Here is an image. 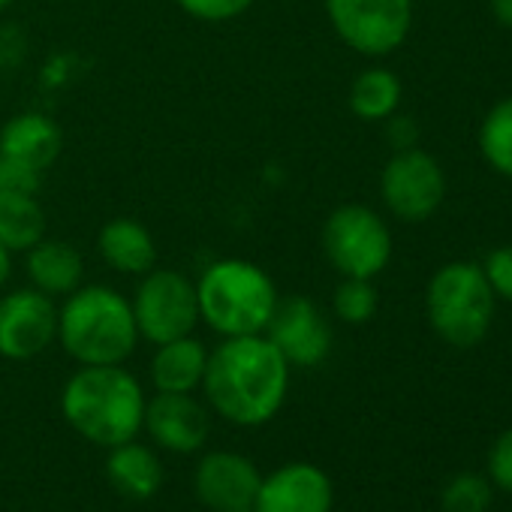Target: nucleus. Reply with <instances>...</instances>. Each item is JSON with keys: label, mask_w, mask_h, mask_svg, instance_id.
I'll return each mask as SVG.
<instances>
[{"label": "nucleus", "mask_w": 512, "mask_h": 512, "mask_svg": "<svg viewBox=\"0 0 512 512\" xmlns=\"http://www.w3.org/2000/svg\"><path fill=\"white\" fill-rule=\"evenodd\" d=\"M482 275H485L491 293L500 302H509L512 305V241L488 250L485 263H482Z\"/></svg>", "instance_id": "nucleus-26"}, {"label": "nucleus", "mask_w": 512, "mask_h": 512, "mask_svg": "<svg viewBox=\"0 0 512 512\" xmlns=\"http://www.w3.org/2000/svg\"><path fill=\"white\" fill-rule=\"evenodd\" d=\"M290 368H314L332 353V326L308 296H281L263 332Z\"/></svg>", "instance_id": "nucleus-11"}, {"label": "nucleus", "mask_w": 512, "mask_h": 512, "mask_svg": "<svg viewBox=\"0 0 512 512\" xmlns=\"http://www.w3.org/2000/svg\"><path fill=\"white\" fill-rule=\"evenodd\" d=\"M139 341L130 299L109 284H82L58 305V344L76 365H124Z\"/></svg>", "instance_id": "nucleus-3"}, {"label": "nucleus", "mask_w": 512, "mask_h": 512, "mask_svg": "<svg viewBox=\"0 0 512 512\" xmlns=\"http://www.w3.org/2000/svg\"><path fill=\"white\" fill-rule=\"evenodd\" d=\"M476 142H479V154L482 160L503 178L512 181V94L497 100L482 124H479V133H476Z\"/></svg>", "instance_id": "nucleus-22"}, {"label": "nucleus", "mask_w": 512, "mask_h": 512, "mask_svg": "<svg viewBox=\"0 0 512 512\" xmlns=\"http://www.w3.org/2000/svg\"><path fill=\"white\" fill-rule=\"evenodd\" d=\"M488 476L500 491L512 494V428L503 431L488 452Z\"/></svg>", "instance_id": "nucleus-27"}, {"label": "nucleus", "mask_w": 512, "mask_h": 512, "mask_svg": "<svg viewBox=\"0 0 512 512\" xmlns=\"http://www.w3.org/2000/svg\"><path fill=\"white\" fill-rule=\"evenodd\" d=\"M205 365H208V347L193 332V335L157 344L154 359H151V383L157 392L193 395L196 389H202Z\"/></svg>", "instance_id": "nucleus-18"}, {"label": "nucleus", "mask_w": 512, "mask_h": 512, "mask_svg": "<svg viewBox=\"0 0 512 512\" xmlns=\"http://www.w3.org/2000/svg\"><path fill=\"white\" fill-rule=\"evenodd\" d=\"M64 133L46 112H19L0 127V166L43 178L61 157Z\"/></svg>", "instance_id": "nucleus-12"}, {"label": "nucleus", "mask_w": 512, "mask_h": 512, "mask_svg": "<svg viewBox=\"0 0 512 512\" xmlns=\"http://www.w3.org/2000/svg\"><path fill=\"white\" fill-rule=\"evenodd\" d=\"M386 124V136H389V145L395 148V151H401V148H413L416 142H419V127H416V121L413 118H407V115H392L389 121H383Z\"/></svg>", "instance_id": "nucleus-28"}, {"label": "nucleus", "mask_w": 512, "mask_h": 512, "mask_svg": "<svg viewBox=\"0 0 512 512\" xmlns=\"http://www.w3.org/2000/svg\"><path fill=\"white\" fill-rule=\"evenodd\" d=\"M497 296L491 293L482 266L470 260H452L440 266L425 290V314L434 335L458 350L485 341L494 323Z\"/></svg>", "instance_id": "nucleus-5"}, {"label": "nucleus", "mask_w": 512, "mask_h": 512, "mask_svg": "<svg viewBox=\"0 0 512 512\" xmlns=\"http://www.w3.org/2000/svg\"><path fill=\"white\" fill-rule=\"evenodd\" d=\"M10 4H13V0H0V13H4V10H7Z\"/></svg>", "instance_id": "nucleus-31"}, {"label": "nucleus", "mask_w": 512, "mask_h": 512, "mask_svg": "<svg viewBox=\"0 0 512 512\" xmlns=\"http://www.w3.org/2000/svg\"><path fill=\"white\" fill-rule=\"evenodd\" d=\"M491 482L476 473H458L440 494L443 512H488L491 506Z\"/></svg>", "instance_id": "nucleus-24"}, {"label": "nucleus", "mask_w": 512, "mask_h": 512, "mask_svg": "<svg viewBox=\"0 0 512 512\" xmlns=\"http://www.w3.org/2000/svg\"><path fill=\"white\" fill-rule=\"evenodd\" d=\"M263 476L256 464L238 452H208L196 467V497L211 512H250Z\"/></svg>", "instance_id": "nucleus-13"}, {"label": "nucleus", "mask_w": 512, "mask_h": 512, "mask_svg": "<svg viewBox=\"0 0 512 512\" xmlns=\"http://www.w3.org/2000/svg\"><path fill=\"white\" fill-rule=\"evenodd\" d=\"M323 253L341 278L374 281L392 260V229L371 205L344 202L323 223Z\"/></svg>", "instance_id": "nucleus-6"}, {"label": "nucleus", "mask_w": 512, "mask_h": 512, "mask_svg": "<svg viewBox=\"0 0 512 512\" xmlns=\"http://www.w3.org/2000/svg\"><path fill=\"white\" fill-rule=\"evenodd\" d=\"M332 479L308 461L287 464L263 479L250 512H332Z\"/></svg>", "instance_id": "nucleus-15"}, {"label": "nucleus", "mask_w": 512, "mask_h": 512, "mask_svg": "<svg viewBox=\"0 0 512 512\" xmlns=\"http://www.w3.org/2000/svg\"><path fill=\"white\" fill-rule=\"evenodd\" d=\"M151 440L160 449L190 455L205 446L208 431H211V416L202 401L193 395H178V392H157L145 404V422Z\"/></svg>", "instance_id": "nucleus-14"}, {"label": "nucleus", "mask_w": 512, "mask_h": 512, "mask_svg": "<svg viewBox=\"0 0 512 512\" xmlns=\"http://www.w3.org/2000/svg\"><path fill=\"white\" fill-rule=\"evenodd\" d=\"M488 10L497 19V25L512 31V0H488Z\"/></svg>", "instance_id": "nucleus-29"}, {"label": "nucleus", "mask_w": 512, "mask_h": 512, "mask_svg": "<svg viewBox=\"0 0 512 512\" xmlns=\"http://www.w3.org/2000/svg\"><path fill=\"white\" fill-rule=\"evenodd\" d=\"M172 4L196 19V22H205V25H223V22H235L241 19L256 0H172Z\"/></svg>", "instance_id": "nucleus-25"}, {"label": "nucleus", "mask_w": 512, "mask_h": 512, "mask_svg": "<svg viewBox=\"0 0 512 512\" xmlns=\"http://www.w3.org/2000/svg\"><path fill=\"white\" fill-rule=\"evenodd\" d=\"M380 199L401 223H425L446 199V172L425 148L392 151L380 172Z\"/></svg>", "instance_id": "nucleus-9"}, {"label": "nucleus", "mask_w": 512, "mask_h": 512, "mask_svg": "<svg viewBox=\"0 0 512 512\" xmlns=\"http://www.w3.org/2000/svg\"><path fill=\"white\" fill-rule=\"evenodd\" d=\"M139 338L148 344H166L193 335L199 326L196 281L178 269H151L139 278L130 299Z\"/></svg>", "instance_id": "nucleus-8"}, {"label": "nucleus", "mask_w": 512, "mask_h": 512, "mask_svg": "<svg viewBox=\"0 0 512 512\" xmlns=\"http://www.w3.org/2000/svg\"><path fill=\"white\" fill-rule=\"evenodd\" d=\"M13 256H16L13 250H7L4 244H0V290H4L13 281V269H16Z\"/></svg>", "instance_id": "nucleus-30"}, {"label": "nucleus", "mask_w": 512, "mask_h": 512, "mask_svg": "<svg viewBox=\"0 0 512 512\" xmlns=\"http://www.w3.org/2000/svg\"><path fill=\"white\" fill-rule=\"evenodd\" d=\"M145 404L142 383L124 365H79L61 392V413L70 428L103 449L136 440Z\"/></svg>", "instance_id": "nucleus-2"}, {"label": "nucleus", "mask_w": 512, "mask_h": 512, "mask_svg": "<svg viewBox=\"0 0 512 512\" xmlns=\"http://www.w3.org/2000/svg\"><path fill=\"white\" fill-rule=\"evenodd\" d=\"M100 260L127 278H142L157 266V244L151 229L136 217H112L97 232Z\"/></svg>", "instance_id": "nucleus-16"}, {"label": "nucleus", "mask_w": 512, "mask_h": 512, "mask_svg": "<svg viewBox=\"0 0 512 512\" xmlns=\"http://www.w3.org/2000/svg\"><path fill=\"white\" fill-rule=\"evenodd\" d=\"M278 299L281 293L272 275L241 256L214 260L196 278L199 323L220 338L263 335Z\"/></svg>", "instance_id": "nucleus-4"}, {"label": "nucleus", "mask_w": 512, "mask_h": 512, "mask_svg": "<svg viewBox=\"0 0 512 512\" xmlns=\"http://www.w3.org/2000/svg\"><path fill=\"white\" fill-rule=\"evenodd\" d=\"M106 473H109L112 485L130 500H148L163 485L160 458L154 455V449H148L136 440H127V443L109 449Z\"/></svg>", "instance_id": "nucleus-20"}, {"label": "nucleus", "mask_w": 512, "mask_h": 512, "mask_svg": "<svg viewBox=\"0 0 512 512\" xmlns=\"http://www.w3.org/2000/svg\"><path fill=\"white\" fill-rule=\"evenodd\" d=\"M380 308V296L374 281L365 278H341V284L332 293V311L347 326H365L374 320Z\"/></svg>", "instance_id": "nucleus-23"}, {"label": "nucleus", "mask_w": 512, "mask_h": 512, "mask_svg": "<svg viewBox=\"0 0 512 512\" xmlns=\"http://www.w3.org/2000/svg\"><path fill=\"white\" fill-rule=\"evenodd\" d=\"M58 341V302L40 290L19 287L0 296V359L31 362Z\"/></svg>", "instance_id": "nucleus-10"}, {"label": "nucleus", "mask_w": 512, "mask_h": 512, "mask_svg": "<svg viewBox=\"0 0 512 512\" xmlns=\"http://www.w3.org/2000/svg\"><path fill=\"white\" fill-rule=\"evenodd\" d=\"M401 79L389 67H368L350 85V112L359 121L383 124L401 109Z\"/></svg>", "instance_id": "nucleus-21"}, {"label": "nucleus", "mask_w": 512, "mask_h": 512, "mask_svg": "<svg viewBox=\"0 0 512 512\" xmlns=\"http://www.w3.org/2000/svg\"><path fill=\"white\" fill-rule=\"evenodd\" d=\"M205 401L232 425H263L278 416L290 392V362L266 335L220 338L208 350Z\"/></svg>", "instance_id": "nucleus-1"}, {"label": "nucleus", "mask_w": 512, "mask_h": 512, "mask_svg": "<svg viewBox=\"0 0 512 512\" xmlns=\"http://www.w3.org/2000/svg\"><path fill=\"white\" fill-rule=\"evenodd\" d=\"M46 235L49 220L37 193L0 184V244L13 253H25Z\"/></svg>", "instance_id": "nucleus-19"}, {"label": "nucleus", "mask_w": 512, "mask_h": 512, "mask_svg": "<svg viewBox=\"0 0 512 512\" xmlns=\"http://www.w3.org/2000/svg\"><path fill=\"white\" fill-rule=\"evenodd\" d=\"M25 272L28 284L55 302L70 296L85 284V260L82 253L64 238H40L31 250H25Z\"/></svg>", "instance_id": "nucleus-17"}, {"label": "nucleus", "mask_w": 512, "mask_h": 512, "mask_svg": "<svg viewBox=\"0 0 512 512\" xmlns=\"http://www.w3.org/2000/svg\"><path fill=\"white\" fill-rule=\"evenodd\" d=\"M326 19L347 49L380 61L407 43L413 0H326Z\"/></svg>", "instance_id": "nucleus-7"}]
</instances>
